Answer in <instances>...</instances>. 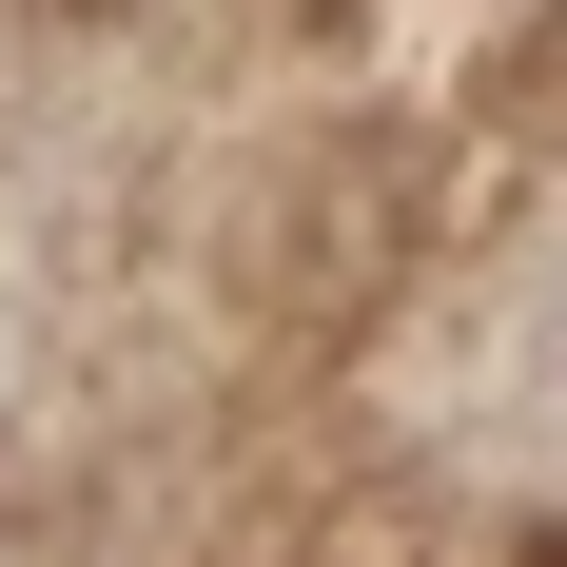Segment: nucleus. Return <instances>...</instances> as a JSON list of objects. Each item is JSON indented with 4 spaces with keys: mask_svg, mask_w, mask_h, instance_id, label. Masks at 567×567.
Listing matches in <instances>:
<instances>
[{
    "mask_svg": "<svg viewBox=\"0 0 567 567\" xmlns=\"http://www.w3.org/2000/svg\"><path fill=\"white\" fill-rule=\"evenodd\" d=\"M59 20H117V0H59Z\"/></svg>",
    "mask_w": 567,
    "mask_h": 567,
    "instance_id": "obj_1",
    "label": "nucleus"
}]
</instances>
